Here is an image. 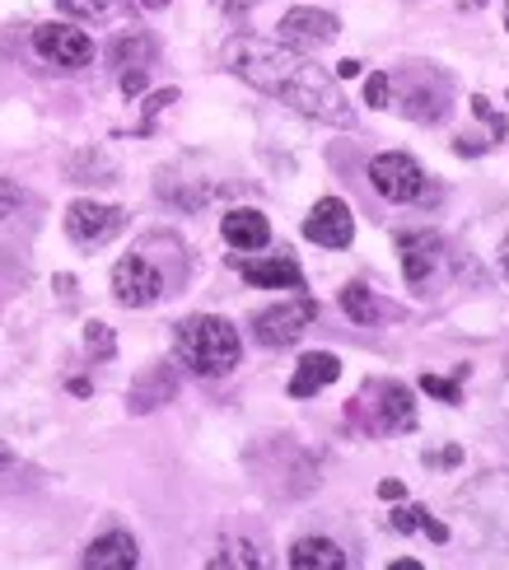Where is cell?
<instances>
[{"label": "cell", "mask_w": 509, "mask_h": 570, "mask_svg": "<svg viewBox=\"0 0 509 570\" xmlns=\"http://www.w3.org/2000/svg\"><path fill=\"white\" fill-rule=\"evenodd\" d=\"M225 66L238 80H248L253 89L272 94V99L313 117V122H327V127H351L355 122V108L346 104L336 76H327L323 66L309 61V52H295V47H285L281 38L238 33L225 47Z\"/></svg>", "instance_id": "cell-1"}, {"label": "cell", "mask_w": 509, "mask_h": 570, "mask_svg": "<svg viewBox=\"0 0 509 570\" xmlns=\"http://www.w3.org/2000/svg\"><path fill=\"white\" fill-rule=\"evenodd\" d=\"M174 355L197 379H225L234 374L238 355H244V337L221 314H192L174 327Z\"/></svg>", "instance_id": "cell-2"}, {"label": "cell", "mask_w": 509, "mask_h": 570, "mask_svg": "<svg viewBox=\"0 0 509 570\" xmlns=\"http://www.w3.org/2000/svg\"><path fill=\"white\" fill-rule=\"evenodd\" d=\"M370 187H374L383 202H393V206L421 202L425 197V169L411 155L388 150V155H374L370 159Z\"/></svg>", "instance_id": "cell-3"}, {"label": "cell", "mask_w": 509, "mask_h": 570, "mask_svg": "<svg viewBox=\"0 0 509 570\" xmlns=\"http://www.w3.org/2000/svg\"><path fill=\"white\" fill-rule=\"evenodd\" d=\"M313 318H319V304H313L309 295L300 299H285V304H272V308H262V314L253 318V337L262 346H295L304 332L313 327Z\"/></svg>", "instance_id": "cell-4"}, {"label": "cell", "mask_w": 509, "mask_h": 570, "mask_svg": "<svg viewBox=\"0 0 509 570\" xmlns=\"http://www.w3.org/2000/svg\"><path fill=\"white\" fill-rule=\"evenodd\" d=\"M127 229V210L123 206H104V202H70L66 210V234L80 248H104L108 239Z\"/></svg>", "instance_id": "cell-5"}, {"label": "cell", "mask_w": 509, "mask_h": 570, "mask_svg": "<svg viewBox=\"0 0 509 570\" xmlns=\"http://www.w3.org/2000/svg\"><path fill=\"white\" fill-rule=\"evenodd\" d=\"M164 295V272L150 263L145 253H127L112 267V299L127 308H150Z\"/></svg>", "instance_id": "cell-6"}, {"label": "cell", "mask_w": 509, "mask_h": 570, "mask_svg": "<svg viewBox=\"0 0 509 570\" xmlns=\"http://www.w3.org/2000/svg\"><path fill=\"white\" fill-rule=\"evenodd\" d=\"M33 52L47 66L80 70V66L94 61V38L85 29H70V23H38V29H33Z\"/></svg>", "instance_id": "cell-7"}, {"label": "cell", "mask_w": 509, "mask_h": 570, "mask_svg": "<svg viewBox=\"0 0 509 570\" xmlns=\"http://www.w3.org/2000/svg\"><path fill=\"white\" fill-rule=\"evenodd\" d=\"M336 33H342V19L319 6H295L281 14V42L295 52H319V47L336 42Z\"/></svg>", "instance_id": "cell-8"}, {"label": "cell", "mask_w": 509, "mask_h": 570, "mask_svg": "<svg viewBox=\"0 0 509 570\" xmlns=\"http://www.w3.org/2000/svg\"><path fill=\"white\" fill-rule=\"evenodd\" d=\"M304 239L319 244V248H351V239H355V216H351V206H346L342 197H323L319 206L309 210Z\"/></svg>", "instance_id": "cell-9"}, {"label": "cell", "mask_w": 509, "mask_h": 570, "mask_svg": "<svg viewBox=\"0 0 509 570\" xmlns=\"http://www.w3.org/2000/svg\"><path fill=\"white\" fill-rule=\"evenodd\" d=\"M370 412H374V431H411L417 425V402H411V389L407 384H388V379H374L365 389Z\"/></svg>", "instance_id": "cell-10"}, {"label": "cell", "mask_w": 509, "mask_h": 570, "mask_svg": "<svg viewBox=\"0 0 509 570\" xmlns=\"http://www.w3.org/2000/svg\"><path fill=\"white\" fill-rule=\"evenodd\" d=\"M440 234H430V229H402L398 234V257H402V276L411 285H421L434 267H440Z\"/></svg>", "instance_id": "cell-11"}, {"label": "cell", "mask_w": 509, "mask_h": 570, "mask_svg": "<svg viewBox=\"0 0 509 570\" xmlns=\"http://www.w3.org/2000/svg\"><path fill=\"white\" fill-rule=\"evenodd\" d=\"M238 272H244V281L257 285V291H300V285H304L300 263H295V257H285V253L248 257V263H238Z\"/></svg>", "instance_id": "cell-12"}, {"label": "cell", "mask_w": 509, "mask_h": 570, "mask_svg": "<svg viewBox=\"0 0 509 570\" xmlns=\"http://www.w3.org/2000/svg\"><path fill=\"white\" fill-rule=\"evenodd\" d=\"M136 561H140L136 538L123 533V529H112V533H104V538H94L89 548H85V557H80L85 570H131Z\"/></svg>", "instance_id": "cell-13"}, {"label": "cell", "mask_w": 509, "mask_h": 570, "mask_svg": "<svg viewBox=\"0 0 509 570\" xmlns=\"http://www.w3.org/2000/svg\"><path fill=\"white\" fill-rule=\"evenodd\" d=\"M221 234H225V244L238 248V253H257V248L272 244V225H266V216L253 206L229 210V216L221 220Z\"/></svg>", "instance_id": "cell-14"}, {"label": "cell", "mask_w": 509, "mask_h": 570, "mask_svg": "<svg viewBox=\"0 0 509 570\" xmlns=\"http://www.w3.org/2000/svg\"><path fill=\"white\" fill-rule=\"evenodd\" d=\"M342 379V361H336L332 351H313L300 361L295 379H290V397H313V393H323L327 384H336Z\"/></svg>", "instance_id": "cell-15"}, {"label": "cell", "mask_w": 509, "mask_h": 570, "mask_svg": "<svg viewBox=\"0 0 509 570\" xmlns=\"http://www.w3.org/2000/svg\"><path fill=\"white\" fill-rule=\"evenodd\" d=\"M174 393H178L174 370H168V365H155V370H145L136 384H131L127 402H131V412H150V407H164V402L174 397Z\"/></svg>", "instance_id": "cell-16"}, {"label": "cell", "mask_w": 509, "mask_h": 570, "mask_svg": "<svg viewBox=\"0 0 509 570\" xmlns=\"http://www.w3.org/2000/svg\"><path fill=\"white\" fill-rule=\"evenodd\" d=\"M290 566L295 570H346V552L332 538H300L290 548Z\"/></svg>", "instance_id": "cell-17"}, {"label": "cell", "mask_w": 509, "mask_h": 570, "mask_svg": "<svg viewBox=\"0 0 509 570\" xmlns=\"http://www.w3.org/2000/svg\"><path fill=\"white\" fill-rule=\"evenodd\" d=\"M211 570H257L262 566V557H257V548L253 542H244V538H229V542H221V552H215L211 561H206Z\"/></svg>", "instance_id": "cell-18"}, {"label": "cell", "mask_w": 509, "mask_h": 570, "mask_svg": "<svg viewBox=\"0 0 509 570\" xmlns=\"http://www.w3.org/2000/svg\"><path fill=\"white\" fill-rule=\"evenodd\" d=\"M150 57H155V42L145 38V33H127V38H117V42H112V66H123V70H131V66H150Z\"/></svg>", "instance_id": "cell-19"}, {"label": "cell", "mask_w": 509, "mask_h": 570, "mask_svg": "<svg viewBox=\"0 0 509 570\" xmlns=\"http://www.w3.org/2000/svg\"><path fill=\"white\" fill-rule=\"evenodd\" d=\"M342 308H346V318H355L360 327H370L379 318V304L370 295V285H360V281H351L346 291H342Z\"/></svg>", "instance_id": "cell-20"}, {"label": "cell", "mask_w": 509, "mask_h": 570, "mask_svg": "<svg viewBox=\"0 0 509 570\" xmlns=\"http://www.w3.org/2000/svg\"><path fill=\"white\" fill-rule=\"evenodd\" d=\"M85 351L94 355V361H112L117 355V337L108 323H85Z\"/></svg>", "instance_id": "cell-21"}, {"label": "cell", "mask_w": 509, "mask_h": 570, "mask_svg": "<svg viewBox=\"0 0 509 570\" xmlns=\"http://www.w3.org/2000/svg\"><path fill=\"white\" fill-rule=\"evenodd\" d=\"M117 6H123V0H57V10L70 19H104Z\"/></svg>", "instance_id": "cell-22"}, {"label": "cell", "mask_w": 509, "mask_h": 570, "mask_svg": "<svg viewBox=\"0 0 509 570\" xmlns=\"http://www.w3.org/2000/svg\"><path fill=\"white\" fill-rule=\"evenodd\" d=\"M388 99H393V76H388V70H374V76L365 80V104L388 108Z\"/></svg>", "instance_id": "cell-23"}, {"label": "cell", "mask_w": 509, "mask_h": 570, "mask_svg": "<svg viewBox=\"0 0 509 570\" xmlns=\"http://www.w3.org/2000/svg\"><path fill=\"white\" fill-rule=\"evenodd\" d=\"M19 206H23V187L14 178H0V220H10Z\"/></svg>", "instance_id": "cell-24"}, {"label": "cell", "mask_w": 509, "mask_h": 570, "mask_svg": "<svg viewBox=\"0 0 509 570\" xmlns=\"http://www.w3.org/2000/svg\"><path fill=\"white\" fill-rule=\"evenodd\" d=\"M421 389L430 397H444V402H458V379H440V374H425L421 379Z\"/></svg>", "instance_id": "cell-25"}, {"label": "cell", "mask_w": 509, "mask_h": 570, "mask_svg": "<svg viewBox=\"0 0 509 570\" xmlns=\"http://www.w3.org/2000/svg\"><path fill=\"white\" fill-rule=\"evenodd\" d=\"M421 505H407V510H393V514H388V524H393L398 533H417L421 529Z\"/></svg>", "instance_id": "cell-26"}, {"label": "cell", "mask_w": 509, "mask_h": 570, "mask_svg": "<svg viewBox=\"0 0 509 570\" xmlns=\"http://www.w3.org/2000/svg\"><path fill=\"white\" fill-rule=\"evenodd\" d=\"M472 112H477V117H487V122L496 127V136H505V117H496V112H491V104H487V99H481V94H477V99H472Z\"/></svg>", "instance_id": "cell-27"}, {"label": "cell", "mask_w": 509, "mask_h": 570, "mask_svg": "<svg viewBox=\"0 0 509 570\" xmlns=\"http://www.w3.org/2000/svg\"><path fill=\"white\" fill-rule=\"evenodd\" d=\"M421 529H425V533H430L434 542H444V538H449V529L440 524V519H430V514H421Z\"/></svg>", "instance_id": "cell-28"}, {"label": "cell", "mask_w": 509, "mask_h": 570, "mask_svg": "<svg viewBox=\"0 0 509 570\" xmlns=\"http://www.w3.org/2000/svg\"><path fill=\"white\" fill-rule=\"evenodd\" d=\"M360 70H365V66H360V61H342V66H336V80H355V76H360Z\"/></svg>", "instance_id": "cell-29"}, {"label": "cell", "mask_w": 509, "mask_h": 570, "mask_svg": "<svg viewBox=\"0 0 509 570\" xmlns=\"http://www.w3.org/2000/svg\"><path fill=\"white\" fill-rule=\"evenodd\" d=\"M253 6H257V0H221V10H229V14H244Z\"/></svg>", "instance_id": "cell-30"}, {"label": "cell", "mask_w": 509, "mask_h": 570, "mask_svg": "<svg viewBox=\"0 0 509 570\" xmlns=\"http://www.w3.org/2000/svg\"><path fill=\"white\" fill-rule=\"evenodd\" d=\"M379 495H383V501H398V495H402V482H383Z\"/></svg>", "instance_id": "cell-31"}, {"label": "cell", "mask_w": 509, "mask_h": 570, "mask_svg": "<svg viewBox=\"0 0 509 570\" xmlns=\"http://www.w3.org/2000/svg\"><path fill=\"white\" fill-rule=\"evenodd\" d=\"M500 272L509 276V234H505V244H500Z\"/></svg>", "instance_id": "cell-32"}, {"label": "cell", "mask_w": 509, "mask_h": 570, "mask_svg": "<svg viewBox=\"0 0 509 570\" xmlns=\"http://www.w3.org/2000/svg\"><path fill=\"white\" fill-rule=\"evenodd\" d=\"M6 468H14V454H10L6 444H0V472H6Z\"/></svg>", "instance_id": "cell-33"}, {"label": "cell", "mask_w": 509, "mask_h": 570, "mask_svg": "<svg viewBox=\"0 0 509 570\" xmlns=\"http://www.w3.org/2000/svg\"><path fill=\"white\" fill-rule=\"evenodd\" d=\"M505 29H509V19H505Z\"/></svg>", "instance_id": "cell-34"}]
</instances>
